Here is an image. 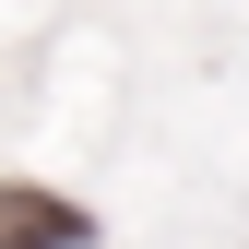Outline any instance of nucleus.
<instances>
[{"mask_svg":"<svg viewBox=\"0 0 249 249\" xmlns=\"http://www.w3.org/2000/svg\"><path fill=\"white\" fill-rule=\"evenodd\" d=\"M95 237V213L48 202V190H0V249H83Z\"/></svg>","mask_w":249,"mask_h":249,"instance_id":"1","label":"nucleus"}]
</instances>
